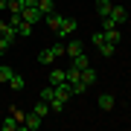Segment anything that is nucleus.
Segmentation results:
<instances>
[{"instance_id":"1","label":"nucleus","mask_w":131,"mask_h":131,"mask_svg":"<svg viewBox=\"0 0 131 131\" xmlns=\"http://www.w3.org/2000/svg\"><path fill=\"white\" fill-rule=\"evenodd\" d=\"M61 56H64V44H52V47L38 52V64H52V61L61 58Z\"/></svg>"},{"instance_id":"2","label":"nucleus","mask_w":131,"mask_h":131,"mask_svg":"<svg viewBox=\"0 0 131 131\" xmlns=\"http://www.w3.org/2000/svg\"><path fill=\"white\" fill-rule=\"evenodd\" d=\"M76 29H79V20H76V18H67V15H64L61 26L56 29V35H58V38H70V35L76 32Z\"/></svg>"},{"instance_id":"3","label":"nucleus","mask_w":131,"mask_h":131,"mask_svg":"<svg viewBox=\"0 0 131 131\" xmlns=\"http://www.w3.org/2000/svg\"><path fill=\"white\" fill-rule=\"evenodd\" d=\"M20 18H24L26 20V24H41V20H44V15H41V9H38V6H26V9L24 12H20Z\"/></svg>"},{"instance_id":"4","label":"nucleus","mask_w":131,"mask_h":131,"mask_svg":"<svg viewBox=\"0 0 131 131\" xmlns=\"http://www.w3.org/2000/svg\"><path fill=\"white\" fill-rule=\"evenodd\" d=\"M41 125H44V119L38 117L35 111H32V114H26V117H24V128H26V131H38Z\"/></svg>"},{"instance_id":"5","label":"nucleus","mask_w":131,"mask_h":131,"mask_svg":"<svg viewBox=\"0 0 131 131\" xmlns=\"http://www.w3.org/2000/svg\"><path fill=\"white\" fill-rule=\"evenodd\" d=\"M108 18H111V20H114V24H117V26H122V24H125V20H128V12L122 9V6H114Z\"/></svg>"},{"instance_id":"6","label":"nucleus","mask_w":131,"mask_h":131,"mask_svg":"<svg viewBox=\"0 0 131 131\" xmlns=\"http://www.w3.org/2000/svg\"><path fill=\"white\" fill-rule=\"evenodd\" d=\"M0 128H3V131H18V128H24V125L18 122V117H15V114H9V117L0 119Z\"/></svg>"},{"instance_id":"7","label":"nucleus","mask_w":131,"mask_h":131,"mask_svg":"<svg viewBox=\"0 0 131 131\" xmlns=\"http://www.w3.org/2000/svg\"><path fill=\"white\" fill-rule=\"evenodd\" d=\"M44 20H47V26L52 29V32H56V29L61 26V20H64V15H61V12H50V15H47Z\"/></svg>"},{"instance_id":"8","label":"nucleus","mask_w":131,"mask_h":131,"mask_svg":"<svg viewBox=\"0 0 131 131\" xmlns=\"http://www.w3.org/2000/svg\"><path fill=\"white\" fill-rule=\"evenodd\" d=\"M79 52H82V41H76V38H73L70 44H64V56H67V58H76Z\"/></svg>"},{"instance_id":"9","label":"nucleus","mask_w":131,"mask_h":131,"mask_svg":"<svg viewBox=\"0 0 131 131\" xmlns=\"http://www.w3.org/2000/svg\"><path fill=\"white\" fill-rule=\"evenodd\" d=\"M61 82H67V70L52 67V70H50V84H61Z\"/></svg>"},{"instance_id":"10","label":"nucleus","mask_w":131,"mask_h":131,"mask_svg":"<svg viewBox=\"0 0 131 131\" xmlns=\"http://www.w3.org/2000/svg\"><path fill=\"white\" fill-rule=\"evenodd\" d=\"M111 9H114L111 0H96V15H99V18H108V15H111Z\"/></svg>"},{"instance_id":"11","label":"nucleus","mask_w":131,"mask_h":131,"mask_svg":"<svg viewBox=\"0 0 131 131\" xmlns=\"http://www.w3.org/2000/svg\"><path fill=\"white\" fill-rule=\"evenodd\" d=\"M70 67H76V70H84V67H90V58L84 56V52H79L76 58H70Z\"/></svg>"},{"instance_id":"12","label":"nucleus","mask_w":131,"mask_h":131,"mask_svg":"<svg viewBox=\"0 0 131 131\" xmlns=\"http://www.w3.org/2000/svg\"><path fill=\"white\" fill-rule=\"evenodd\" d=\"M32 111H35L41 119H47V117H50V102H44V99H41V102H35V108H32Z\"/></svg>"},{"instance_id":"13","label":"nucleus","mask_w":131,"mask_h":131,"mask_svg":"<svg viewBox=\"0 0 131 131\" xmlns=\"http://www.w3.org/2000/svg\"><path fill=\"white\" fill-rule=\"evenodd\" d=\"M102 32H105V38H108L111 44H119V41H122V32H119V26H114V29H102Z\"/></svg>"},{"instance_id":"14","label":"nucleus","mask_w":131,"mask_h":131,"mask_svg":"<svg viewBox=\"0 0 131 131\" xmlns=\"http://www.w3.org/2000/svg\"><path fill=\"white\" fill-rule=\"evenodd\" d=\"M82 82L88 84V88L96 84V70H93V67H84V70H82Z\"/></svg>"},{"instance_id":"15","label":"nucleus","mask_w":131,"mask_h":131,"mask_svg":"<svg viewBox=\"0 0 131 131\" xmlns=\"http://www.w3.org/2000/svg\"><path fill=\"white\" fill-rule=\"evenodd\" d=\"M52 96H56V84H50V82H47V84L41 88V96H38V99H44V102H50Z\"/></svg>"},{"instance_id":"16","label":"nucleus","mask_w":131,"mask_h":131,"mask_svg":"<svg viewBox=\"0 0 131 131\" xmlns=\"http://www.w3.org/2000/svg\"><path fill=\"white\" fill-rule=\"evenodd\" d=\"M96 102H99V108H102V111H111V108H114V96H111V93H102Z\"/></svg>"},{"instance_id":"17","label":"nucleus","mask_w":131,"mask_h":131,"mask_svg":"<svg viewBox=\"0 0 131 131\" xmlns=\"http://www.w3.org/2000/svg\"><path fill=\"white\" fill-rule=\"evenodd\" d=\"M38 9H41V15L47 18L50 12H56V3H52V0H38Z\"/></svg>"},{"instance_id":"18","label":"nucleus","mask_w":131,"mask_h":131,"mask_svg":"<svg viewBox=\"0 0 131 131\" xmlns=\"http://www.w3.org/2000/svg\"><path fill=\"white\" fill-rule=\"evenodd\" d=\"M9 88H12V90H24V88H26V82H24V76H18V73H15L12 79H9Z\"/></svg>"},{"instance_id":"19","label":"nucleus","mask_w":131,"mask_h":131,"mask_svg":"<svg viewBox=\"0 0 131 131\" xmlns=\"http://www.w3.org/2000/svg\"><path fill=\"white\" fill-rule=\"evenodd\" d=\"M6 12H24V0H6Z\"/></svg>"},{"instance_id":"20","label":"nucleus","mask_w":131,"mask_h":131,"mask_svg":"<svg viewBox=\"0 0 131 131\" xmlns=\"http://www.w3.org/2000/svg\"><path fill=\"white\" fill-rule=\"evenodd\" d=\"M99 52H102V56H105V58H111V56H114V52H117V44H111V41H105V44H102V47H99Z\"/></svg>"},{"instance_id":"21","label":"nucleus","mask_w":131,"mask_h":131,"mask_svg":"<svg viewBox=\"0 0 131 131\" xmlns=\"http://www.w3.org/2000/svg\"><path fill=\"white\" fill-rule=\"evenodd\" d=\"M29 35H32V24L20 20V26H18V38H29Z\"/></svg>"},{"instance_id":"22","label":"nucleus","mask_w":131,"mask_h":131,"mask_svg":"<svg viewBox=\"0 0 131 131\" xmlns=\"http://www.w3.org/2000/svg\"><path fill=\"white\" fill-rule=\"evenodd\" d=\"M12 76H15V70H12L9 64H0V82H9Z\"/></svg>"},{"instance_id":"23","label":"nucleus","mask_w":131,"mask_h":131,"mask_svg":"<svg viewBox=\"0 0 131 131\" xmlns=\"http://www.w3.org/2000/svg\"><path fill=\"white\" fill-rule=\"evenodd\" d=\"M15 41H9V38L6 35H0V56H3V52H9V47H12Z\"/></svg>"},{"instance_id":"24","label":"nucleus","mask_w":131,"mask_h":131,"mask_svg":"<svg viewBox=\"0 0 131 131\" xmlns=\"http://www.w3.org/2000/svg\"><path fill=\"white\" fill-rule=\"evenodd\" d=\"M105 41H108V38H105V32H93V47H96V50L102 47Z\"/></svg>"},{"instance_id":"25","label":"nucleus","mask_w":131,"mask_h":131,"mask_svg":"<svg viewBox=\"0 0 131 131\" xmlns=\"http://www.w3.org/2000/svg\"><path fill=\"white\" fill-rule=\"evenodd\" d=\"M114 26H117V24H114L111 18H102V29H114Z\"/></svg>"},{"instance_id":"26","label":"nucleus","mask_w":131,"mask_h":131,"mask_svg":"<svg viewBox=\"0 0 131 131\" xmlns=\"http://www.w3.org/2000/svg\"><path fill=\"white\" fill-rule=\"evenodd\" d=\"M26 6H38V0H24V9Z\"/></svg>"},{"instance_id":"27","label":"nucleus","mask_w":131,"mask_h":131,"mask_svg":"<svg viewBox=\"0 0 131 131\" xmlns=\"http://www.w3.org/2000/svg\"><path fill=\"white\" fill-rule=\"evenodd\" d=\"M0 9H6V0H0Z\"/></svg>"}]
</instances>
